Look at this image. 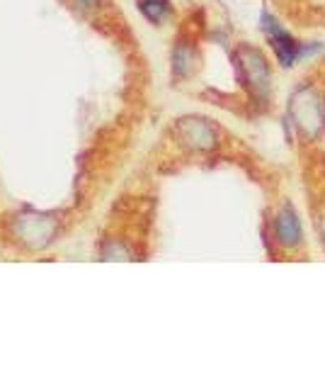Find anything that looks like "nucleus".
<instances>
[{
    "label": "nucleus",
    "instance_id": "f03ea898",
    "mask_svg": "<svg viewBox=\"0 0 325 365\" xmlns=\"http://www.w3.org/2000/svg\"><path fill=\"white\" fill-rule=\"evenodd\" d=\"M275 237L279 244L284 246H297L301 239V227H299V217L294 215L292 207H284L277 215L275 220Z\"/></svg>",
    "mask_w": 325,
    "mask_h": 365
},
{
    "label": "nucleus",
    "instance_id": "f257e3e1",
    "mask_svg": "<svg viewBox=\"0 0 325 365\" xmlns=\"http://www.w3.org/2000/svg\"><path fill=\"white\" fill-rule=\"evenodd\" d=\"M265 29H267V34H270V42L272 46H275V51H277V56H279V61L284 63V66H292L294 63V58L299 56V44L294 42L292 37L284 32L282 27H277V22L275 20H270V17H265Z\"/></svg>",
    "mask_w": 325,
    "mask_h": 365
},
{
    "label": "nucleus",
    "instance_id": "7ed1b4c3",
    "mask_svg": "<svg viewBox=\"0 0 325 365\" xmlns=\"http://www.w3.org/2000/svg\"><path fill=\"white\" fill-rule=\"evenodd\" d=\"M139 8H141V13H144L149 20L153 22H161L165 13L170 10V5H168V0H139Z\"/></svg>",
    "mask_w": 325,
    "mask_h": 365
}]
</instances>
